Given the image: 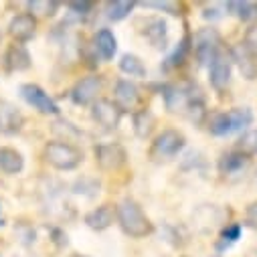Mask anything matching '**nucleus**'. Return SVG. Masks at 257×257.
Instances as JSON below:
<instances>
[{
    "instance_id": "15",
    "label": "nucleus",
    "mask_w": 257,
    "mask_h": 257,
    "mask_svg": "<svg viewBox=\"0 0 257 257\" xmlns=\"http://www.w3.org/2000/svg\"><path fill=\"white\" fill-rule=\"evenodd\" d=\"M115 219H117V207L105 203V205H101V207H97L85 215V225L93 231H105L113 225Z\"/></svg>"
},
{
    "instance_id": "24",
    "label": "nucleus",
    "mask_w": 257,
    "mask_h": 257,
    "mask_svg": "<svg viewBox=\"0 0 257 257\" xmlns=\"http://www.w3.org/2000/svg\"><path fill=\"white\" fill-rule=\"evenodd\" d=\"M227 9L245 23L257 21V3H227Z\"/></svg>"
},
{
    "instance_id": "34",
    "label": "nucleus",
    "mask_w": 257,
    "mask_h": 257,
    "mask_svg": "<svg viewBox=\"0 0 257 257\" xmlns=\"http://www.w3.org/2000/svg\"><path fill=\"white\" fill-rule=\"evenodd\" d=\"M67 7L75 15H89V11H91V3H69Z\"/></svg>"
},
{
    "instance_id": "18",
    "label": "nucleus",
    "mask_w": 257,
    "mask_h": 257,
    "mask_svg": "<svg viewBox=\"0 0 257 257\" xmlns=\"http://www.w3.org/2000/svg\"><path fill=\"white\" fill-rule=\"evenodd\" d=\"M247 164H249V154H245L241 150H233V152L223 154V158L219 160V170L225 176H233V174L243 172L247 168Z\"/></svg>"
},
{
    "instance_id": "3",
    "label": "nucleus",
    "mask_w": 257,
    "mask_h": 257,
    "mask_svg": "<svg viewBox=\"0 0 257 257\" xmlns=\"http://www.w3.org/2000/svg\"><path fill=\"white\" fill-rule=\"evenodd\" d=\"M192 49L201 65H211V63L221 55V35L213 27L201 29L195 39H192Z\"/></svg>"
},
{
    "instance_id": "29",
    "label": "nucleus",
    "mask_w": 257,
    "mask_h": 257,
    "mask_svg": "<svg viewBox=\"0 0 257 257\" xmlns=\"http://www.w3.org/2000/svg\"><path fill=\"white\" fill-rule=\"evenodd\" d=\"M239 237H241V225H239V223H233V225H229V227L223 231V235H221V243H219V249H225V247L233 245V243H235Z\"/></svg>"
},
{
    "instance_id": "17",
    "label": "nucleus",
    "mask_w": 257,
    "mask_h": 257,
    "mask_svg": "<svg viewBox=\"0 0 257 257\" xmlns=\"http://www.w3.org/2000/svg\"><path fill=\"white\" fill-rule=\"evenodd\" d=\"M231 61L237 65V69L241 71V75L245 77V79H249V81H253V79H257V61L253 59V55L243 47V43H239V45H235L233 49H231Z\"/></svg>"
},
{
    "instance_id": "12",
    "label": "nucleus",
    "mask_w": 257,
    "mask_h": 257,
    "mask_svg": "<svg viewBox=\"0 0 257 257\" xmlns=\"http://www.w3.org/2000/svg\"><path fill=\"white\" fill-rule=\"evenodd\" d=\"M231 71H233V61L229 55L221 53L211 65H209V81L213 85V89L223 91L227 89L229 81H231Z\"/></svg>"
},
{
    "instance_id": "16",
    "label": "nucleus",
    "mask_w": 257,
    "mask_h": 257,
    "mask_svg": "<svg viewBox=\"0 0 257 257\" xmlns=\"http://www.w3.org/2000/svg\"><path fill=\"white\" fill-rule=\"evenodd\" d=\"M29 67H31V55L27 47L21 43H13L5 53V69L9 73H19V71H27Z\"/></svg>"
},
{
    "instance_id": "31",
    "label": "nucleus",
    "mask_w": 257,
    "mask_h": 257,
    "mask_svg": "<svg viewBox=\"0 0 257 257\" xmlns=\"http://www.w3.org/2000/svg\"><path fill=\"white\" fill-rule=\"evenodd\" d=\"M243 47L253 55V59L257 61V25H253L247 33H245V41H243Z\"/></svg>"
},
{
    "instance_id": "11",
    "label": "nucleus",
    "mask_w": 257,
    "mask_h": 257,
    "mask_svg": "<svg viewBox=\"0 0 257 257\" xmlns=\"http://www.w3.org/2000/svg\"><path fill=\"white\" fill-rule=\"evenodd\" d=\"M25 125V115L23 111L7 101V99H0V132L7 134V136H13V134H19Z\"/></svg>"
},
{
    "instance_id": "19",
    "label": "nucleus",
    "mask_w": 257,
    "mask_h": 257,
    "mask_svg": "<svg viewBox=\"0 0 257 257\" xmlns=\"http://www.w3.org/2000/svg\"><path fill=\"white\" fill-rule=\"evenodd\" d=\"M93 47L103 61H111L113 55L117 53V39L109 29H101L93 37Z\"/></svg>"
},
{
    "instance_id": "33",
    "label": "nucleus",
    "mask_w": 257,
    "mask_h": 257,
    "mask_svg": "<svg viewBox=\"0 0 257 257\" xmlns=\"http://www.w3.org/2000/svg\"><path fill=\"white\" fill-rule=\"evenodd\" d=\"M245 223H247L251 229H257V201H255V203H251V205L247 207Z\"/></svg>"
},
{
    "instance_id": "7",
    "label": "nucleus",
    "mask_w": 257,
    "mask_h": 257,
    "mask_svg": "<svg viewBox=\"0 0 257 257\" xmlns=\"http://www.w3.org/2000/svg\"><path fill=\"white\" fill-rule=\"evenodd\" d=\"M113 99L121 111H134L136 113L140 109V103H142V93L134 81L119 79L115 83V89H113Z\"/></svg>"
},
{
    "instance_id": "35",
    "label": "nucleus",
    "mask_w": 257,
    "mask_h": 257,
    "mask_svg": "<svg viewBox=\"0 0 257 257\" xmlns=\"http://www.w3.org/2000/svg\"><path fill=\"white\" fill-rule=\"evenodd\" d=\"M71 257H85V255H79V253H75V255H71Z\"/></svg>"
},
{
    "instance_id": "30",
    "label": "nucleus",
    "mask_w": 257,
    "mask_h": 257,
    "mask_svg": "<svg viewBox=\"0 0 257 257\" xmlns=\"http://www.w3.org/2000/svg\"><path fill=\"white\" fill-rule=\"evenodd\" d=\"M239 150L241 152H245V154H257V130H251V132H247L243 138H241V142H239Z\"/></svg>"
},
{
    "instance_id": "32",
    "label": "nucleus",
    "mask_w": 257,
    "mask_h": 257,
    "mask_svg": "<svg viewBox=\"0 0 257 257\" xmlns=\"http://www.w3.org/2000/svg\"><path fill=\"white\" fill-rule=\"evenodd\" d=\"M144 7L148 9H156V11H166L170 15H178V3H144Z\"/></svg>"
},
{
    "instance_id": "23",
    "label": "nucleus",
    "mask_w": 257,
    "mask_h": 257,
    "mask_svg": "<svg viewBox=\"0 0 257 257\" xmlns=\"http://www.w3.org/2000/svg\"><path fill=\"white\" fill-rule=\"evenodd\" d=\"M119 69L125 73V75H130V77H144L146 75V67H144V63L138 55H132V53H125L121 55L119 59Z\"/></svg>"
},
{
    "instance_id": "25",
    "label": "nucleus",
    "mask_w": 257,
    "mask_h": 257,
    "mask_svg": "<svg viewBox=\"0 0 257 257\" xmlns=\"http://www.w3.org/2000/svg\"><path fill=\"white\" fill-rule=\"evenodd\" d=\"M134 9V3H125V0H115V3H107L105 5V17L113 23L117 21H123L127 15L132 13Z\"/></svg>"
},
{
    "instance_id": "27",
    "label": "nucleus",
    "mask_w": 257,
    "mask_h": 257,
    "mask_svg": "<svg viewBox=\"0 0 257 257\" xmlns=\"http://www.w3.org/2000/svg\"><path fill=\"white\" fill-rule=\"evenodd\" d=\"M27 9L33 17H53L59 9V3H55V0H31V3H27Z\"/></svg>"
},
{
    "instance_id": "10",
    "label": "nucleus",
    "mask_w": 257,
    "mask_h": 257,
    "mask_svg": "<svg viewBox=\"0 0 257 257\" xmlns=\"http://www.w3.org/2000/svg\"><path fill=\"white\" fill-rule=\"evenodd\" d=\"M101 91V79L97 75H87L81 77L75 87L71 89V99L77 105H93L97 101V93Z\"/></svg>"
},
{
    "instance_id": "5",
    "label": "nucleus",
    "mask_w": 257,
    "mask_h": 257,
    "mask_svg": "<svg viewBox=\"0 0 257 257\" xmlns=\"http://www.w3.org/2000/svg\"><path fill=\"white\" fill-rule=\"evenodd\" d=\"M162 97H164V103L170 111H186L192 103H203V95L201 91L195 93V87L188 85V87H182V85H166L162 89Z\"/></svg>"
},
{
    "instance_id": "6",
    "label": "nucleus",
    "mask_w": 257,
    "mask_h": 257,
    "mask_svg": "<svg viewBox=\"0 0 257 257\" xmlns=\"http://www.w3.org/2000/svg\"><path fill=\"white\" fill-rule=\"evenodd\" d=\"M21 97L29 103V105H33L37 111H41V113H45V115H59V105L53 101V97L43 89V87H39V85H35V83H25V85H21Z\"/></svg>"
},
{
    "instance_id": "8",
    "label": "nucleus",
    "mask_w": 257,
    "mask_h": 257,
    "mask_svg": "<svg viewBox=\"0 0 257 257\" xmlns=\"http://www.w3.org/2000/svg\"><path fill=\"white\" fill-rule=\"evenodd\" d=\"M95 162L99 164L101 170H119L127 162V152L117 142L99 144L95 148Z\"/></svg>"
},
{
    "instance_id": "2",
    "label": "nucleus",
    "mask_w": 257,
    "mask_h": 257,
    "mask_svg": "<svg viewBox=\"0 0 257 257\" xmlns=\"http://www.w3.org/2000/svg\"><path fill=\"white\" fill-rule=\"evenodd\" d=\"M45 160L57 170H73L81 164L83 152L69 142H49L45 146Z\"/></svg>"
},
{
    "instance_id": "26",
    "label": "nucleus",
    "mask_w": 257,
    "mask_h": 257,
    "mask_svg": "<svg viewBox=\"0 0 257 257\" xmlns=\"http://www.w3.org/2000/svg\"><path fill=\"white\" fill-rule=\"evenodd\" d=\"M190 49H192V39H190V35L186 33V35L180 39V43H178V47L174 49V53L166 59V69H168V67H176V65H180V63H184V59H186V55L190 53Z\"/></svg>"
},
{
    "instance_id": "13",
    "label": "nucleus",
    "mask_w": 257,
    "mask_h": 257,
    "mask_svg": "<svg viewBox=\"0 0 257 257\" xmlns=\"http://www.w3.org/2000/svg\"><path fill=\"white\" fill-rule=\"evenodd\" d=\"M37 33V19L29 13L17 15L11 23H9V35L15 39V43H27L35 37Z\"/></svg>"
},
{
    "instance_id": "36",
    "label": "nucleus",
    "mask_w": 257,
    "mask_h": 257,
    "mask_svg": "<svg viewBox=\"0 0 257 257\" xmlns=\"http://www.w3.org/2000/svg\"><path fill=\"white\" fill-rule=\"evenodd\" d=\"M0 225H5V219L3 217H0Z\"/></svg>"
},
{
    "instance_id": "22",
    "label": "nucleus",
    "mask_w": 257,
    "mask_h": 257,
    "mask_svg": "<svg viewBox=\"0 0 257 257\" xmlns=\"http://www.w3.org/2000/svg\"><path fill=\"white\" fill-rule=\"evenodd\" d=\"M229 115V125H231V134L235 132H243L245 127H249L253 123V111L249 107H235L231 111H227Z\"/></svg>"
},
{
    "instance_id": "9",
    "label": "nucleus",
    "mask_w": 257,
    "mask_h": 257,
    "mask_svg": "<svg viewBox=\"0 0 257 257\" xmlns=\"http://www.w3.org/2000/svg\"><path fill=\"white\" fill-rule=\"evenodd\" d=\"M121 109L115 105V101L111 99H97L93 105H91V115L93 119L105 127V130H115L121 121Z\"/></svg>"
},
{
    "instance_id": "20",
    "label": "nucleus",
    "mask_w": 257,
    "mask_h": 257,
    "mask_svg": "<svg viewBox=\"0 0 257 257\" xmlns=\"http://www.w3.org/2000/svg\"><path fill=\"white\" fill-rule=\"evenodd\" d=\"M25 166V158L11 146H0V170L7 174H19Z\"/></svg>"
},
{
    "instance_id": "14",
    "label": "nucleus",
    "mask_w": 257,
    "mask_h": 257,
    "mask_svg": "<svg viewBox=\"0 0 257 257\" xmlns=\"http://www.w3.org/2000/svg\"><path fill=\"white\" fill-rule=\"evenodd\" d=\"M142 35L154 49H164L168 43V25L162 17H150L142 29Z\"/></svg>"
},
{
    "instance_id": "4",
    "label": "nucleus",
    "mask_w": 257,
    "mask_h": 257,
    "mask_svg": "<svg viewBox=\"0 0 257 257\" xmlns=\"http://www.w3.org/2000/svg\"><path fill=\"white\" fill-rule=\"evenodd\" d=\"M186 144V138L182 132L178 130H164L162 134H158L152 142V148H150V156L154 160H168L172 156H176Z\"/></svg>"
},
{
    "instance_id": "1",
    "label": "nucleus",
    "mask_w": 257,
    "mask_h": 257,
    "mask_svg": "<svg viewBox=\"0 0 257 257\" xmlns=\"http://www.w3.org/2000/svg\"><path fill=\"white\" fill-rule=\"evenodd\" d=\"M117 223L125 235L134 239H142L154 231L150 219L134 199H123L117 205Z\"/></svg>"
},
{
    "instance_id": "21",
    "label": "nucleus",
    "mask_w": 257,
    "mask_h": 257,
    "mask_svg": "<svg viewBox=\"0 0 257 257\" xmlns=\"http://www.w3.org/2000/svg\"><path fill=\"white\" fill-rule=\"evenodd\" d=\"M132 123H134V134H136L138 138L146 140V138H148V136L154 132L156 117H154V113H152L150 109H146V107H140V109L134 113V117H132Z\"/></svg>"
},
{
    "instance_id": "28",
    "label": "nucleus",
    "mask_w": 257,
    "mask_h": 257,
    "mask_svg": "<svg viewBox=\"0 0 257 257\" xmlns=\"http://www.w3.org/2000/svg\"><path fill=\"white\" fill-rule=\"evenodd\" d=\"M209 132H211L213 136H229V134H231V125H229V115H227V111L215 113V115L209 119Z\"/></svg>"
}]
</instances>
